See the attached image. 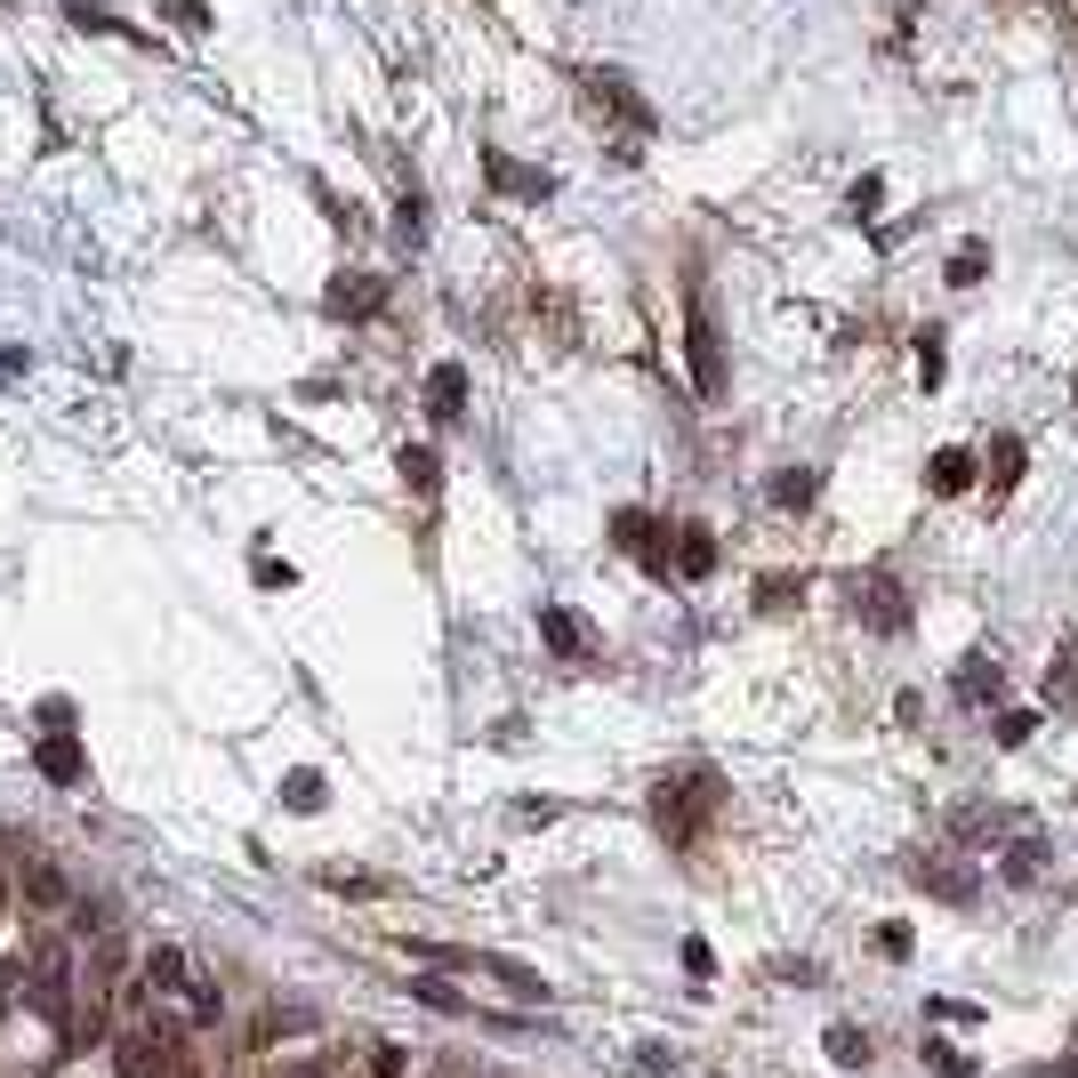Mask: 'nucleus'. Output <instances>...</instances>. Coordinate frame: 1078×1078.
Returning <instances> with one entry per match:
<instances>
[{
    "mask_svg": "<svg viewBox=\"0 0 1078 1078\" xmlns=\"http://www.w3.org/2000/svg\"><path fill=\"white\" fill-rule=\"evenodd\" d=\"M25 894H33L40 909H65V902H73V885H65V878H57V869H49V861H40V854H25Z\"/></svg>",
    "mask_w": 1078,
    "mask_h": 1078,
    "instance_id": "obj_1",
    "label": "nucleus"
},
{
    "mask_svg": "<svg viewBox=\"0 0 1078 1078\" xmlns=\"http://www.w3.org/2000/svg\"><path fill=\"white\" fill-rule=\"evenodd\" d=\"M1039 869H1046V845H1039V837H1022V845L1006 854V885H1039Z\"/></svg>",
    "mask_w": 1078,
    "mask_h": 1078,
    "instance_id": "obj_2",
    "label": "nucleus"
},
{
    "mask_svg": "<svg viewBox=\"0 0 1078 1078\" xmlns=\"http://www.w3.org/2000/svg\"><path fill=\"white\" fill-rule=\"evenodd\" d=\"M427 395H434V419H460V403H467V379H460V370H434V387H427Z\"/></svg>",
    "mask_w": 1078,
    "mask_h": 1078,
    "instance_id": "obj_3",
    "label": "nucleus"
},
{
    "mask_svg": "<svg viewBox=\"0 0 1078 1078\" xmlns=\"http://www.w3.org/2000/svg\"><path fill=\"white\" fill-rule=\"evenodd\" d=\"M918 885H934L942 902H973V878H966V869H918Z\"/></svg>",
    "mask_w": 1078,
    "mask_h": 1078,
    "instance_id": "obj_4",
    "label": "nucleus"
},
{
    "mask_svg": "<svg viewBox=\"0 0 1078 1078\" xmlns=\"http://www.w3.org/2000/svg\"><path fill=\"white\" fill-rule=\"evenodd\" d=\"M829 1054H837L845 1070H861V1063H869V1039H861L854 1022H837V1030H829Z\"/></svg>",
    "mask_w": 1078,
    "mask_h": 1078,
    "instance_id": "obj_5",
    "label": "nucleus"
},
{
    "mask_svg": "<svg viewBox=\"0 0 1078 1078\" xmlns=\"http://www.w3.org/2000/svg\"><path fill=\"white\" fill-rule=\"evenodd\" d=\"M773 500H781V507H805V500H813V467H789V475L773 483Z\"/></svg>",
    "mask_w": 1078,
    "mask_h": 1078,
    "instance_id": "obj_6",
    "label": "nucleus"
},
{
    "mask_svg": "<svg viewBox=\"0 0 1078 1078\" xmlns=\"http://www.w3.org/2000/svg\"><path fill=\"white\" fill-rule=\"evenodd\" d=\"M999 700V660H966V700Z\"/></svg>",
    "mask_w": 1078,
    "mask_h": 1078,
    "instance_id": "obj_7",
    "label": "nucleus"
},
{
    "mask_svg": "<svg viewBox=\"0 0 1078 1078\" xmlns=\"http://www.w3.org/2000/svg\"><path fill=\"white\" fill-rule=\"evenodd\" d=\"M934 491H966V451H942L934 460Z\"/></svg>",
    "mask_w": 1078,
    "mask_h": 1078,
    "instance_id": "obj_8",
    "label": "nucleus"
},
{
    "mask_svg": "<svg viewBox=\"0 0 1078 1078\" xmlns=\"http://www.w3.org/2000/svg\"><path fill=\"white\" fill-rule=\"evenodd\" d=\"M539 628H548V645H555V652H579V628H572L564 612H539Z\"/></svg>",
    "mask_w": 1078,
    "mask_h": 1078,
    "instance_id": "obj_9",
    "label": "nucleus"
},
{
    "mask_svg": "<svg viewBox=\"0 0 1078 1078\" xmlns=\"http://www.w3.org/2000/svg\"><path fill=\"white\" fill-rule=\"evenodd\" d=\"M40 764H49L57 781H73V773H81V757H73V740H49V749H40Z\"/></svg>",
    "mask_w": 1078,
    "mask_h": 1078,
    "instance_id": "obj_10",
    "label": "nucleus"
},
{
    "mask_svg": "<svg viewBox=\"0 0 1078 1078\" xmlns=\"http://www.w3.org/2000/svg\"><path fill=\"white\" fill-rule=\"evenodd\" d=\"M982 258H990V250H982V242H966V250H958V258H950V282H958V290H966L973 274H982Z\"/></svg>",
    "mask_w": 1078,
    "mask_h": 1078,
    "instance_id": "obj_11",
    "label": "nucleus"
},
{
    "mask_svg": "<svg viewBox=\"0 0 1078 1078\" xmlns=\"http://www.w3.org/2000/svg\"><path fill=\"white\" fill-rule=\"evenodd\" d=\"M419 999H427L434 1014H460V990H451V982H419Z\"/></svg>",
    "mask_w": 1078,
    "mask_h": 1078,
    "instance_id": "obj_12",
    "label": "nucleus"
},
{
    "mask_svg": "<svg viewBox=\"0 0 1078 1078\" xmlns=\"http://www.w3.org/2000/svg\"><path fill=\"white\" fill-rule=\"evenodd\" d=\"M684 572H709V531H684Z\"/></svg>",
    "mask_w": 1078,
    "mask_h": 1078,
    "instance_id": "obj_13",
    "label": "nucleus"
},
{
    "mask_svg": "<svg viewBox=\"0 0 1078 1078\" xmlns=\"http://www.w3.org/2000/svg\"><path fill=\"white\" fill-rule=\"evenodd\" d=\"M403 475H411V483L427 491V483H434V460H427V451H403Z\"/></svg>",
    "mask_w": 1078,
    "mask_h": 1078,
    "instance_id": "obj_14",
    "label": "nucleus"
}]
</instances>
